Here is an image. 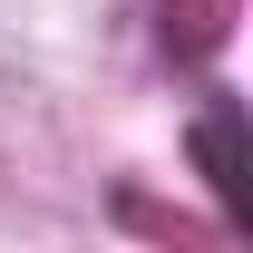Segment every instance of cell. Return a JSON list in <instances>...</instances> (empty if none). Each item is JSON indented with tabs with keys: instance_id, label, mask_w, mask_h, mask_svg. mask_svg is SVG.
<instances>
[{
	"instance_id": "1",
	"label": "cell",
	"mask_w": 253,
	"mask_h": 253,
	"mask_svg": "<svg viewBox=\"0 0 253 253\" xmlns=\"http://www.w3.org/2000/svg\"><path fill=\"white\" fill-rule=\"evenodd\" d=\"M195 156H205V175H214L224 224H244V107H234V97H214V107H205V126H195Z\"/></svg>"
}]
</instances>
